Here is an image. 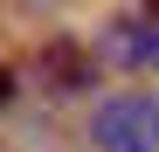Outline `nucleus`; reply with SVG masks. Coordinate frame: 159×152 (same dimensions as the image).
Returning a JSON list of instances; mask_svg holds the SVG:
<instances>
[{"label": "nucleus", "instance_id": "20e7f679", "mask_svg": "<svg viewBox=\"0 0 159 152\" xmlns=\"http://www.w3.org/2000/svg\"><path fill=\"white\" fill-rule=\"evenodd\" d=\"M7 97H14V69L0 62V104H7Z\"/></svg>", "mask_w": 159, "mask_h": 152}, {"label": "nucleus", "instance_id": "f03ea898", "mask_svg": "<svg viewBox=\"0 0 159 152\" xmlns=\"http://www.w3.org/2000/svg\"><path fill=\"white\" fill-rule=\"evenodd\" d=\"M97 56L111 69H131V76H152L159 69V28H145V21H111L97 42Z\"/></svg>", "mask_w": 159, "mask_h": 152}, {"label": "nucleus", "instance_id": "39448f33", "mask_svg": "<svg viewBox=\"0 0 159 152\" xmlns=\"http://www.w3.org/2000/svg\"><path fill=\"white\" fill-rule=\"evenodd\" d=\"M152 21H159V0H152Z\"/></svg>", "mask_w": 159, "mask_h": 152}, {"label": "nucleus", "instance_id": "f257e3e1", "mask_svg": "<svg viewBox=\"0 0 159 152\" xmlns=\"http://www.w3.org/2000/svg\"><path fill=\"white\" fill-rule=\"evenodd\" d=\"M90 138L97 152H159V97H104L97 118H90Z\"/></svg>", "mask_w": 159, "mask_h": 152}, {"label": "nucleus", "instance_id": "7ed1b4c3", "mask_svg": "<svg viewBox=\"0 0 159 152\" xmlns=\"http://www.w3.org/2000/svg\"><path fill=\"white\" fill-rule=\"evenodd\" d=\"M42 83L56 97L90 90L97 83V48H83V42H42Z\"/></svg>", "mask_w": 159, "mask_h": 152}]
</instances>
